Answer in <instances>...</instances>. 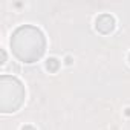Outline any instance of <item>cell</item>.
<instances>
[{
    "mask_svg": "<svg viewBox=\"0 0 130 130\" xmlns=\"http://www.w3.org/2000/svg\"><path fill=\"white\" fill-rule=\"evenodd\" d=\"M58 68V61L55 60V58H51L49 61H47V69H51V71H55Z\"/></svg>",
    "mask_w": 130,
    "mask_h": 130,
    "instance_id": "1",
    "label": "cell"
},
{
    "mask_svg": "<svg viewBox=\"0 0 130 130\" xmlns=\"http://www.w3.org/2000/svg\"><path fill=\"white\" fill-rule=\"evenodd\" d=\"M22 130H34L32 127H25V128H22Z\"/></svg>",
    "mask_w": 130,
    "mask_h": 130,
    "instance_id": "2",
    "label": "cell"
}]
</instances>
